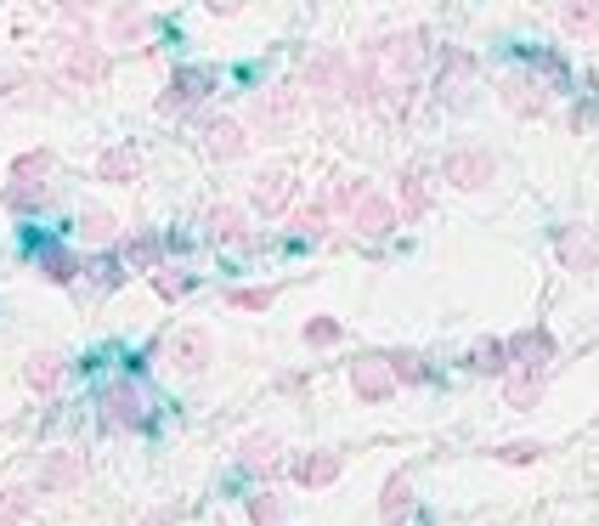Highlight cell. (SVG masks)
Segmentation results:
<instances>
[{"label":"cell","instance_id":"cell-21","mask_svg":"<svg viewBox=\"0 0 599 526\" xmlns=\"http://www.w3.org/2000/svg\"><path fill=\"white\" fill-rule=\"evenodd\" d=\"M35 272H40V278H46L51 289H74L85 267H80V260H74L69 249H57V244H46V249L35 255Z\"/></svg>","mask_w":599,"mask_h":526},{"label":"cell","instance_id":"cell-27","mask_svg":"<svg viewBox=\"0 0 599 526\" xmlns=\"http://www.w3.org/2000/svg\"><path fill=\"white\" fill-rule=\"evenodd\" d=\"M148 28H153V17H148L142 7H114V12H108V40H114V46L148 40Z\"/></svg>","mask_w":599,"mask_h":526},{"label":"cell","instance_id":"cell-19","mask_svg":"<svg viewBox=\"0 0 599 526\" xmlns=\"http://www.w3.org/2000/svg\"><path fill=\"white\" fill-rule=\"evenodd\" d=\"M504 346H509V363H520V369H549L554 363V335L549 328H526V335H515Z\"/></svg>","mask_w":599,"mask_h":526},{"label":"cell","instance_id":"cell-45","mask_svg":"<svg viewBox=\"0 0 599 526\" xmlns=\"http://www.w3.org/2000/svg\"><path fill=\"white\" fill-rule=\"evenodd\" d=\"M176 521H181V510H171V504H164V510H148L137 526H176Z\"/></svg>","mask_w":599,"mask_h":526},{"label":"cell","instance_id":"cell-14","mask_svg":"<svg viewBox=\"0 0 599 526\" xmlns=\"http://www.w3.org/2000/svg\"><path fill=\"white\" fill-rule=\"evenodd\" d=\"M171 363L181 374H204L215 363V340H210V328H181V335L171 340Z\"/></svg>","mask_w":599,"mask_h":526},{"label":"cell","instance_id":"cell-31","mask_svg":"<svg viewBox=\"0 0 599 526\" xmlns=\"http://www.w3.org/2000/svg\"><path fill=\"white\" fill-rule=\"evenodd\" d=\"M80 238H85V244H114V238H119V215L103 210V204H91V210L80 215Z\"/></svg>","mask_w":599,"mask_h":526},{"label":"cell","instance_id":"cell-24","mask_svg":"<svg viewBox=\"0 0 599 526\" xmlns=\"http://www.w3.org/2000/svg\"><path fill=\"white\" fill-rule=\"evenodd\" d=\"M402 187H396V199H402V215L408 221H419V215H430V171L424 164H408L402 176H396Z\"/></svg>","mask_w":599,"mask_h":526},{"label":"cell","instance_id":"cell-20","mask_svg":"<svg viewBox=\"0 0 599 526\" xmlns=\"http://www.w3.org/2000/svg\"><path fill=\"white\" fill-rule=\"evenodd\" d=\"M340 470H345V453L317 447V453H306V458L294 465V481H300V487H334V481H340Z\"/></svg>","mask_w":599,"mask_h":526},{"label":"cell","instance_id":"cell-3","mask_svg":"<svg viewBox=\"0 0 599 526\" xmlns=\"http://www.w3.org/2000/svg\"><path fill=\"white\" fill-rule=\"evenodd\" d=\"M96 408H103V431H114V436H130V431H148L153 424V408L142 397V385H130V379H114Z\"/></svg>","mask_w":599,"mask_h":526},{"label":"cell","instance_id":"cell-43","mask_svg":"<svg viewBox=\"0 0 599 526\" xmlns=\"http://www.w3.org/2000/svg\"><path fill=\"white\" fill-rule=\"evenodd\" d=\"M294 226H300V238H322V233H328V210H322V199H317L312 210H300Z\"/></svg>","mask_w":599,"mask_h":526},{"label":"cell","instance_id":"cell-30","mask_svg":"<svg viewBox=\"0 0 599 526\" xmlns=\"http://www.w3.org/2000/svg\"><path fill=\"white\" fill-rule=\"evenodd\" d=\"M40 91L46 85L35 74H7V80H0V103H7V108H35V103H46Z\"/></svg>","mask_w":599,"mask_h":526},{"label":"cell","instance_id":"cell-7","mask_svg":"<svg viewBox=\"0 0 599 526\" xmlns=\"http://www.w3.org/2000/svg\"><path fill=\"white\" fill-rule=\"evenodd\" d=\"M554 255H560V267L572 272V278H599V233L594 226H560L554 233Z\"/></svg>","mask_w":599,"mask_h":526},{"label":"cell","instance_id":"cell-40","mask_svg":"<svg viewBox=\"0 0 599 526\" xmlns=\"http://www.w3.org/2000/svg\"><path fill=\"white\" fill-rule=\"evenodd\" d=\"M278 301V289H232L226 294V306H238V312H272Z\"/></svg>","mask_w":599,"mask_h":526},{"label":"cell","instance_id":"cell-5","mask_svg":"<svg viewBox=\"0 0 599 526\" xmlns=\"http://www.w3.org/2000/svg\"><path fill=\"white\" fill-rule=\"evenodd\" d=\"M300 114H306V91H300V85H272V91H260V96H255L249 125L266 130V137H278V130H289Z\"/></svg>","mask_w":599,"mask_h":526},{"label":"cell","instance_id":"cell-8","mask_svg":"<svg viewBox=\"0 0 599 526\" xmlns=\"http://www.w3.org/2000/svg\"><path fill=\"white\" fill-rule=\"evenodd\" d=\"M198 137H204V153L215 159V164H232V159H244L249 153V125H238L232 114H210L204 125H198Z\"/></svg>","mask_w":599,"mask_h":526},{"label":"cell","instance_id":"cell-23","mask_svg":"<svg viewBox=\"0 0 599 526\" xmlns=\"http://www.w3.org/2000/svg\"><path fill=\"white\" fill-rule=\"evenodd\" d=\"M62 374H69V363H62L57 351H28V363H23L28 390H40V397H51V390L62 385Z\"/></svg>","mask_w":599,"mask_h":526},{"label":"cell","instance_id":"cell-46","mask_svg":"<svg viewBox=\"0 0 599 526\" xmlns=\"http://www.w3.org/2000/svg\"><path fill=\"white\" fill-rule=\"evenodd\" d=\"M244 7H238V0H210V17H238Z\"/></svg>","mask_w":599,"mask_h":526},{"label":"cell","instance_id":"cell-2","mask_svg":"<svg viewBox=\"0 0 599 526\" xmlns=\"http://www.w3.org/2000/svg\"><path fill=\"white\" fill-rule=\"evenodd\" d=\"M345 80H351V51H340V46L312 51L306 69H300V91H312V103H322V108L345 103Z\"/></svg>","mask_w":599,"mask_h":526},{"label":"cell","instance_id":"cell-37","mask_svg":"<svg viewBox=\"0 0 599 526\" xmlns=\"http://www.w3.org/2000/svg\"><path fill=\"white\" fill-rule=\"evenodd\" d=\"M385 369H390L396 385H424V379H430V369H424V356H419V351H390V356H385Z\"/></svg>","mask_w":599,"mask_h":526},{"label":"cell","instance_id":"cell-28","mask_svg":"<svg viewBox=\"0 0 599 526\" xmlns=\"http://www.w3.org/2000/svg\"><path fill=\"white\" fill-rule=\"evenodd\" d=\"M46 199H51V187H46V182H12V187H0V210H17V215L40 210Z\"/></svg>","mask_w":599,"mask_h":526},{"label":"cell","instance_id":"cell-6","mask_svg":"<svg viewBox=\"0 0 599 526\" xmlns=\"http://www.w3.org/2000/svg\"><path fill=\"white\" fill-rule=\"evenodd\" d=\"M497 103H504L515 119H543L549 114V85L538 80V74H526V69H509L504 80H497Z\"/></svg>","mask_w":599,"mask_h":526},{"label":"cell","instance_id":"cell-13","mask_svg":"<svg viewBox=\"0 0 599 526\" xmlns=\"http://www.w3.org/2000/svg\"><path fill=\"white\" fill-rule=\"evenodd\" d=\"M351 390H356V402H368V408L390 402L396 397V379L385 369V356H362V363H351Z\"/></svg>","mask_w":599,"mask_h":526},{"label":"cell","instance_id":"cell-11","mask_svg":"<svg viewBox=\"0 0 599 526\" xmlns=\"http://www.w3.org/2000/svg\"><path fill=\"white\" fill-rule=\"evenodd\" d=\"M62 80H69V85H103L108 80V51L103 46H96V40H69V51H62Z\"/></svg>","mask_w":599,"mask_h":526},{"label":"cell","instance_id":"cell-44","mask_svg":"<svg viewBox=\"0 0 599 526\" xmlns=\"http://www.w3.org/2000/svg\"><path fill=\"white\" fill-rule=\"evenodd\" d=\"M153 289H158V301H181V294H192V278H176V272H153Z\"/></svg>","mask_w":599,"mask_h":526},{"label":"cell","instance_id":"cell-32","mask_svg":"<svg viewBox=\"0 0 599 526\" xmlns=\"http://www.w3.org/2000/svg\"><path fill=\"white\" fill-rule=\"evenodd\" d=\"M35 515V487H0V526H23Z\"/></svg>","mask_w":599,"mask_h":526},{"label":"cell","instance_id":"cell-1","mask_svg":"<svg viewBox=\"0 0 599 526\" xmlns=\"http://www.w3.org/2000/svg\"><path fill=\"white\" fill-rule=\"evenodd\" d=\"M424 51H430L424 28H402V35H379V40L362 46V62H374L390 85H413L419 69H424Z\"/></svg>","mask_w":599,"mask_h":526},{"label":"cell","instance_id":"cell-18","mask_svg":"<svg viewBox=\"0 0 599 526\" xmlns=\"http://www.w3.org/2000/svg\"><path fill=\"white\" fill-rule=\"evenodd\" d=\"M543 369H509L504 374V408H515V413H531L543 402Z\"/></svg>","mask_w":599,"mask_h":526},{"label":"cell","instance_id":"cell-22","mask_svg":"<svg viewBox=\"0 0 599 526\" xmlns=\"http://www.w3.org/2000/svg\"><path fill=\"white\" fill-rule=\"evenodd\" d=\"M554 23L572 40H599V0H565V7L554 12Z\"/></svg>","mask_w":599,"mask_h":526},{"label":"cell","instance_id":"cell-12","mask_svg":"<svg viewBox=\"0 0 599 526\" xmlns=\"http://www.w3.org/2000/svg\"><path fill=\"white\" fill-rule=\"evenodd\" d=\"M210 91H215V74L210 69H176L171 85H164V96H158V114H187V108L204 103Z\"/></svg>","mask_w":599,"mask_h":526},{"label":"cell","instance_id":"cell-42","mask_svg":"<svg viewBox=\"0 0 599 526\" xmlns=\"http://www.w3.org/2000/svg\"><path fill=\"white\" fill-rule=\"evenodd\" d=\"M85 272H91V283H96V289L108 294V289H119V283H125V260H91Z\"/></svg>","mask_w":599,"mask_h":526},{"label":"cell","instance_id":"cell-26","mask_svg":"<svg viewBox=\"0 0 599 526\" xmlns=\"http://www.w3.org/2000/svg\"><path fill=\"white\" fill-rule=\"evenodd\" d=\"M204 226H210V238H215V244H238V249L255 244V238L244 233V210H238V204H210Z\"/></svg>","mask_w":599,"mask_h":526},{"label":"cell","instance_id":"cell-10","mask_svg":"<svg viewBox=\"0 0 599 526\" xmlns=\"http://www.w3.org/2000/svg\"><path fill=\"white\" fill-rule=\"evenodd\" d=\"M85 487V453L74 447H51L40 458V476H35V492H74Z\"/></svg>","mask_w":599,"mask_h":526},{"label":"cell","instance_id":"cell-34","mask_svg":"<svg viewBox=\"0 0 599 526\" xmlns=\"http://www.w3.org/2000/svg\"><path fill=\"white\" fill-rule=\"evenodd\" d=\"M362 199H368V187H362V176H334V187L322 192V210L334 215V210H356Z\"/></svg>","mask_w":599,"mask_h":526},{"label":"cell","instance_id":"cell-17","mask_svg":"<svg viewBox=\"0 0 599 526\" xmlns=\"http://www.w3.org/2000/svg\"><path fill=\"white\" fill-rule=\"evenodd\" d=\"M396 221H402V210H396L390 199H379V192H368V199L351 210V226H356L362 238H390Z\"/></svg>","mask_w":599,"mask_h":526},{"label":"cell","instance_id":"cell-35","mask_svg":"<svg viewBox=\"0 0 599 526\" xmlns=\"http://www.w3.org/2000/svg\"><path fill=\"white\" fill-rule=\"evenodd\" d=\"M543 453H549L543 442H497V447H486V458H497V465H515V470L538 465Z\"/></svg>","mask_w":599,"mask_h":526},{"label":"cell","instance_id":"cell-15","mask_svg":"<svg viewBox=\"0 0 599 526\" xmlns=\"http://www.w3.org/2000/svg\"><path fill=\"white\" fill-rule=\"evenodd\" d=\"M238 465H244L249 476H272V470L283 465V436H278V431H249V436L238 442Z\"/></svg>","mask_w":599,"mask_h":526},{"label":"cell","instance_id":"cell-25","mask_svg":"<svg viewBox=\"0 0 599 526\" xmlns=\"http://www.w3.org/2000/svg\"><path fill=\"white\" fill-rule=\"evenodd\" d=\"M408 510H413V481H408V470H390L385 487H379V521L396 526Z\"/></svg>","mask_w":599,"mask_h":526},{"label":"cell","instance_id":"cell-16","mask_svg":"<svg viewBox=\"0 0 599 526\" xmlns=\"http://www.w3.org/2000/svg\"><path fill=\"white\" fill-rule=\"evenodd\" d=\"M96 182H108V187H130V182H142V153L130 148V142H114L96 153Z\"/></svg>","mask_w":599,"mask_h":526},{"label":"cell","instance_id":"cell-39","mask_svg":"<svg viewBox=\"0 0 599 526\" xmlns=\"http://www.w3.org/2000/svg\"><path fill=\"white\" fill-rule=\"evenodd\" d=\"M475 369L481 374H509V346L504 340H481L475 346Z\"/></svg>","mask_w":599,"mask_h":526},{"label":"cell","instance_id":"cell-9","mask_svg":"<svg viewBox=\"0 0 599 526\" xmlns=\"http://www.w3.org/2000/svg\"><path fill=\"white\" fill-rule=\"evenodd\" d=\"M294 171H289V164H266V171L249 182V204L260 210V215H283L289 204H294Z\"/></svg>","mask_w":599,"mask_h":526},{"label":"cell","instance_id":"cell-36","mask_svg":"<svg viewBox=\"0 0 599 526\" xmlns=\"http://www.w3.org/2000/svg\"><path fill=\"white\" fill-rule=\"evenodd\" d=\"M51 148H28V153H17L12 159V182H46L51 176Z\"/></svg>","mask_w":599,"mask_h":526},{"label":"cell","instance_id":"cell-29","mask_svg":"<svg viewBox=\"0 0 599 526\" xmlns=\"http://www.w3.org/2000/svg\"><path fill=\"white\" fill-rule=\"evenodd\" d=\"M119 255H125V267H137V272H158L164 244H158L153 233H130V238L119 244Z\"/></svg>","mask_w":599,"mask_h":526},{"label":"cell","instance_id":"cell-38","mask_svg":"<svg viewBox=\"0 0 599 526\" xmlns=\"http://www.w3.org/2000/svg\"><path fill=\"white\" fill-rule=\"evenodd\" d=\"M300 340H306V346H340L345 340V323L340 317H312L306 328H300Z\"/></svg>","mask_w":599,"mask_h":526},{"label":"cell","instance_id":"cell-33","mask_svg":"<svg viewBox=\"0 0 599 526\" xmlns=\"http://www.w3.org/2000/svg\"><path fill=\"white\" fill-rule=\"evenodd\" d=\"M475 74V57L470 51H442V96L447 103H458V85Z\"/></svg>","mask_w":599,"mask_h":526},{"label":"cell","instance_id":"cell-41","mask_svg":"<svg viewBox=\"0 0 599 526\" xmlns=\"http://www.w3.org/2000/svg\"><path fill=\"white\" fill-rule=\"evenodd\" d=\"M249 521L255 526H278L283 521V499H278V492H255V499H249Z\"/></svg>","mask_w":599,"mask_h":526},{"label":"cell","instance_id":"cell-4","mask_svg":"<svg viewBox=\"0 0 599 526\" xmlns=\"http://www.w3.org/2000/svg\"><path fill=\"white\" fill-rule=\"evenodd\" d=\"M442 176H447V187H458V192H481V187L497 182V153L481 148V142H458V148H447V159H442Z\"/></svg>","mask_w":599,"mask_h":526}]
</instances>
